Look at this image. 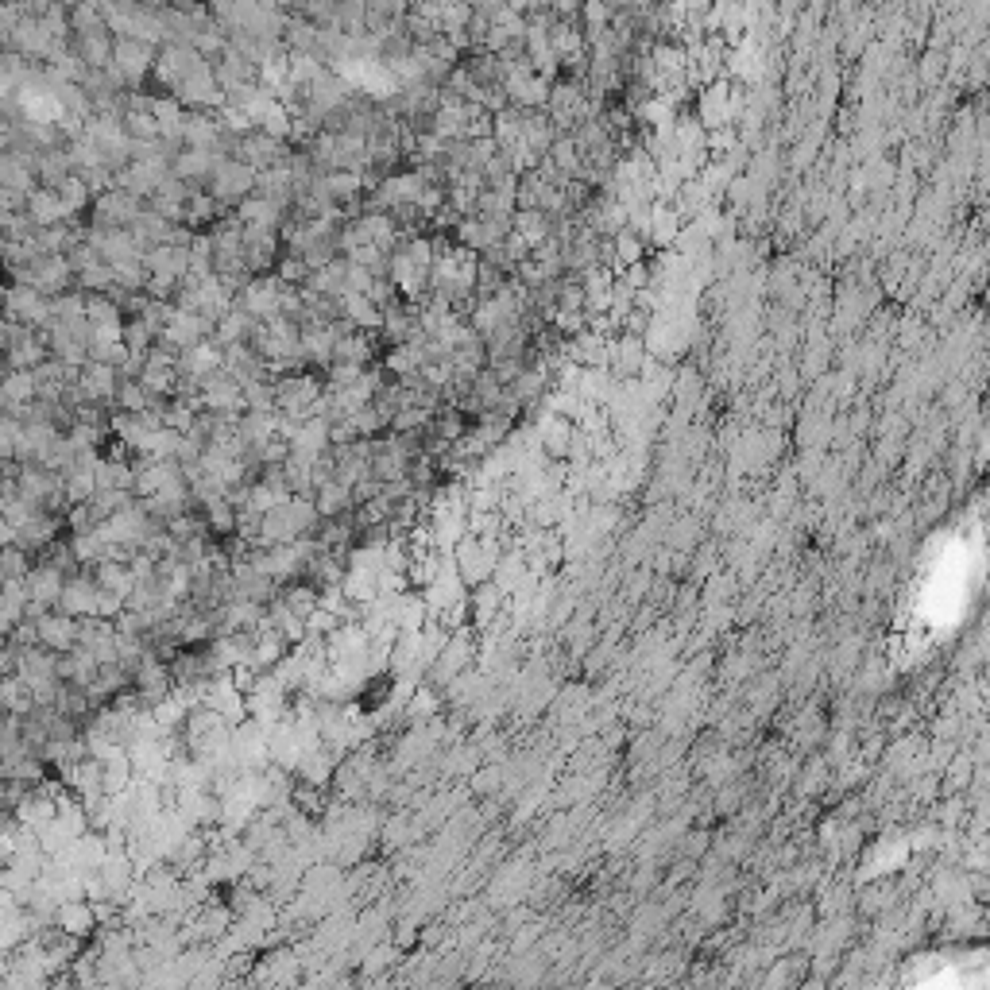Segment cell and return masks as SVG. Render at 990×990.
<instances>
[{"mask_svg":"<svg viewBox=\"0 0 990 990\" xmlns=\"http://www.w3.org/2000/svg\"><path fill=\"white\" fill-rule=\"evenodd\" d=\"M256 325L260 321L252 318L248 310H240L233 306L225 318L217 321V329H213V341L221 345V349H233V345H252V337H256Z\"/></svg>","mask_w":990,"mask_h":990,"instance_id":"cell-9","label":"cell"},{"mask_svg":"<svg viewBox=\"0 0 990 990\" xmlns=\"http://www.w3.org/2000/svg\"><path fill=\"white\" fill-rule=\"evenodd\" d=\"M8 321H20L35 333L51 325V298L31 291L28 283H8Z\"/></svg>","mask_w":990,"mask_h":990,"instance_id":"cell-5","label":"cell"},{"mask_svg":"<svg viewBox=\"0 0 990 990\" xmlns=\"http://www.w3.org/2000/svg\"><path fill=\"white\" fill-rule=\"evenodd\" d=\"M205 526H209V534L225 538V534H233L236 526H240V511H236L233 503H217V507L205 511Z\"/></svg>","mask_w":990,"mask_h":990,"instance_id":"cell-15","label":"cell"},{"mask_svg":"<svg viewBox=\"0 0 990 990\" xmlns=\"http://www.w3.org/2000/svg\"><path fill=\"white\" fill-rule=\"evenodd\" d=\"M12 283H28L31 291H39L43 298H59V294L78 287V271H74L70 256H43L24 271H12Z\"/></svg>","mask_w":990,"mask_h":990,"instance_id":"cell-2","label":"cell"},{"mask_svg":"<svg viewBox=\"0 0 990 990\" xmlns=\"http://www.w3.org/2000/svg\"><path fill=\"white\" fill-rule=\"evenodd\" d=\"M147 213V202H140L136 194L113 186L109 194H101L93 209H89V225L93 229H132L140 217Z\"/></svg>","mask_w":990,"mask_h":990,"instance_id":"cell-4","label":"cell"},{"mask_svg":"<svg viewBox=\"0 0 990 990\" xmlns=\"http://www.w3.org/2000/svg\"><path fill=\"white\" fill-rule=\"evenodd\" d=\"M256 182H260V175H256L248 163H240V159H221V167H217L213 178L205 182V190L225 205V209H240V205L256 194Z\"/></svg>","mask_w":990,"mask_h":990,"instance_id":"cell-3","label":"cell"},{"mask_svg":"<svg viewBox=\"0 0 990 990\" xmlns=\"http://www.w3.org/2000/svg\"><path fill=\"white\" fill-rule=\"evenodd\" d=\"M124 128H128L132 144H163V128H159L155 113H147V109H128L124 113Z\"/></svg>","mask_w":990,"mask_h":990,"instance_id":"cell-14","label":"cell"},{"mask_svg":"<svg viewBox=\"0 0 990 990\" xmlns=\"http://www.w3.org/2000/svg\"><path fill=\"white\" fill-rule=\"evenodd\" d=\"M352 503H356V492H352V488H345V484H337V480L314 492V507H318L321 523H333V519L349 515Z\"/></svg>","mask_w":990,"mask_h":990,"instance_id":"cell-13","label":"cell"},{"mask_svg":"<svg viewBox=\"0 0 990 990\" xmlns=\"http://www.w3.org/2000/svg\"><path fill=\"white\" fill-rule=\"evenodd\" d=\"M0 403H4V414H16V410L39 403V379H35V372H8L4 376V391H0Z\"/></svg>","mask_w":990,"mask_h":990,"instance_id":"cell-10","label":"cell"},{"mask_svg":"<svg viewBox=\"0 0 990 990\" xmlns=\"http://www.w3.org/2000/svg\"><path fill=\"white\" fill-rule=\"evenodd\" d=\"M28 217L39 225V229H55V225H66V221H74V213L66 209L59 190H51V186H39L35 194L28 198Z\"/></svg>","mask_w":990,"mask_h":990,"instance_id":"cell-8","label":"cell"},{"mask_svg":"<svg viewBox=\"0 0 990 990\" xmlns=\"http://www.w3.org/2000/svg\"><path fill=\"white\" fill-rule=\"evenodd\" d=\"M372 356H376V341H372V333L352 329V333H345V337L337 341V349H333V364H360V368H372Z\"/></svg>","mask_w":990,"mask_h":990,"instance_id":"cell-12","label":"cell"},{"mask_svg":"<svg viewBox=\"0 0 990 990\" xmlns=\"http://www.w3.org/2000/svg\"><path fill=\"white\" fill-rule=\"evenodd\" d=\"M476 287H480V256L461 244H445L430 271V291L445 298L449 306H457L468 294H476Z\"/></svg>","mask_w":990,"mask_h":990,"instance_id":"cell-1","label":"cell"},{"mask_svg":"<svg viewBox=\"0 0 990 990\" xmlns=\"http://www.w3.org/2000/svg\"><path fill=\"white\" fill-rule=\"evenodd\" d=\"M120 372L117 368H105V364H86L82 376H78V387L86 395V403H97V407H113L120 391Z\"/></svg>","mask_w":990,"mask_h":990,"instance_id":"cell-7","label":"cell"},{"mask_svg":"<svg viewBox=\"0 0 990 990\" xmlns=\"http://www.w3.org/2000/svg\"><path fill=\"white\" fill-rule=\"evenodd\" d=\"M341 310H345V321H349L352 329H360V333H379L383 329V310H379L368 294H345Z\"/></svg>","mask_w":990,"mask_h":990,"instance_id":"cell-11","label":"cell"},{"mask_svg":"<svg viewBox=\"0 0 990 990\" xmlns=\"http://www.w3.org/2000/svg\"><path fill=\"white\" fill-rule=\"evenodd\" d=\"M221 159L225 155H217V151H198V147H182L175 159H171V175L182 178V182H190V186H205L213 171L221 167Z\"/></svg>","mask_w":990,"mask_h":990,"instance_id":"cell-6","label":"cell"}]
</instances>
